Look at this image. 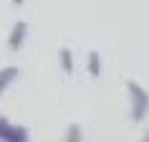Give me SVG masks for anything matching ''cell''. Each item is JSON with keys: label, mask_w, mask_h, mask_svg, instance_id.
<instances>
[{"label": "cell", "mask_w": 149, "mask_h": 142, "mask_svg": "<svg viewBox=\"0 0 149 142\" xmlns=\"http://www.w3.org/2000/svg\"><path fill=\"white\" fill-rule=\"evenodd\" d=\"M0 140H5V142H25L28 140V129L13 127L8 119H0Z\"/></svg>", "instance_id": "obj_1"}, {"label": "cell", "mask_w": 149, "mask_h": 142, "mask_svg": "<svg viewBox=\"0 0 149 142\" xmlns=\"http://www.w3.org/2000/svg\"><path fill=\"white\" fill-rule=\"evenodd\" d=\"M129 91H132V99H134V119H141L144 112H147V107H149V96L144 94L141 86H136L132 81H129Z\"/></svg>", "instance_id": "obj_2"}, {"label": "cell", "mask_w": 149, "mask_h": 142, "mask_svg": "<svg viewBox=\"0 0 149 142\" xmlns=\"http://www.w3.org/2000/svg\"><path fill=\"white\" fill-rule=\"evenodd\" d=\"M25 33H28V25H25L23 20L13 25V31H10V38H8V46L13 48V51H18V48L23 46V41H25Z\"/></svg>", "instance_id": "obj_3"}, {"label": "cell", "mask_w": 149, "mask_h": 142, "mask_svg": "<svg viewBox=\"0 0 149 142\" xmlns=\"http://www.w3.org/2000/svg\"><path fill=\"white\" fill-rule=\"evenodd\" d=\"M15 76H18V69H15V66H5V69L0 71V94L15 81Z\"/></svg>", "instance_id": "obj_4"}, {"label": "cell", "mask_w": 149, "mask_h": 142, "mask_svg": "<svg viewBox=\"0 0 149 142\" xmlns=\"http://www.w3.org/2000/svg\"><path fill=\"white\" fill-rule=\"evenodd\" d=\"M61 66H63L66 74H73V58H71L68 48H61Z\"/></svg>", "instance_id": "obj_5"}, {"label": "cell", "mask_w": 149, "mask_h": 142, "mask_svg": "<svg viewBox=\"0 0 149 142\" xmlns=\"http://www.w3.org/2000/svg\"><path fill=\"white\" fill-rule=\"evenodd\" d=\"M88 71H91V76H99L101 74V61H99V53L96 51H91V56H88Z\"/></svg>", "instance_id": "obj_6"}, {"label": "cell", "mask_w": 149, "mask_h": 142, "mask_svg": "<svg viewBox=\"0 0 149 142\" xmlns=\"http://www.w3.org/2000/svg\"><path fill=\"white\" fill-rule=\"evenodd\" d=\"M66 137H68V140H81V127H68V134H66Z\"/></svg>", "instance_id": "obj_7"}, {"label": "cell", "mask_w": 149, "mask_h": 142, "mask_svg": "<svg viewBox=\"0 0 149 142\" xmlns=\"http://www.w3.org/2000/svg\"><path fill=\"white\" fill-rule=\"evenodd\" d=\"M13 3H15V5H20V3H23V0H13Z\"/></svg>", "instance_id": "obj_8"}]
</instances>
